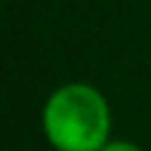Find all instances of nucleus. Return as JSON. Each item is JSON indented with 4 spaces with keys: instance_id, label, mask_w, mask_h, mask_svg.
Instances as JSON below:
<instances>
[{
    "instance_id": "nucleus-1",
    "label": "nucleus",
    "mask_w": 151,
    "mask_h": 151,
    "mask_svg": "<svg viewBox=\"0 0 151 151\" xmlns=\"http://www.w3.org/2000/svg\"><path fill=\"white\" fill-rule=\"evenodd\" d=\"M43 131L55 151H101L111 136L108 101L88 83H65L43 106Z\"/></svg>"
},
{
    "instance_id": "nucleus-2",
    "label": "nucleus",
    "mask_w": 151,
    "mask_h": 151,
    "mask_svg": "<svg viewBox=\"0 0 151 151\" xmlns=\"http://www.w3.org/2000/svg\"><path fill=\"white\" fill-rule=\"evenodd\" d=\"M101 151H144L141 146L131 144V141H108Z\"/></svg>"
}]
</instances>
